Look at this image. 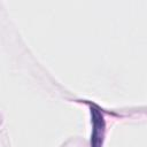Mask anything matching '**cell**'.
<instances>
[{"mask_svg": "<svg viewBox=\"0 0 147 147\" xmlns=\"http://www.w3.org/2000/svg\"><path fill=\"white\" fill-rule=\"evenodd\" d=\"M91 114H92V122H93V132H92V147H100L102 144V136H103V127H105V122H103V116L100 113V109L95 106L91 108Z\"/></svg>", "mask_w": 147, "mask_h": 147, "instance_id": "1", "label": "cell"}]
</instances>
